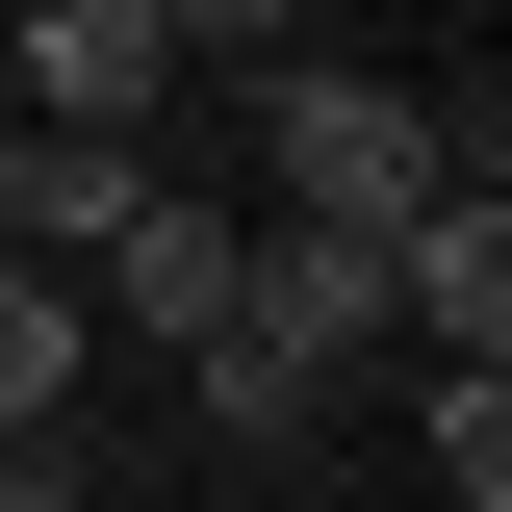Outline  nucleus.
Segmentation results:
<instances>
[{"mask_svg": "<svg viewBox=\"0 0 512 512\" xmlns=\"http://www.w3.org/2000/svg\"><path fill=\"white\" fill-rule=\"evenodd\" d=\"M180 359H205V410H231V436H282L308 384L384 359V231H231V308H205Z\"/></svg>", "mask_w": 512, "mask_h": 512, "instance_id": "f257e3e1", "label": "nucleus"}, {"mask_svg": "<svg viewBox=\"0 0 512 512\" xmlns=\"http://www.w3.org/2000/svg\"><path fill=\"white\" fill-rule=\"evenodd\" d=\"M436 180H461V128L410 77H282V231H410Z\"/></svg>", "mask_w": 512, "mask_h": 512, "instance_id": "f03ea898", "label": "nucleus"}, {"mask_svg": "<svg viewBox=\"0 0 512 512\" xmlns=\"http://www.w3.org/2000/svg\"><path fill=\"white\" fill-rule=\"evenodd\" d=\"M384 333H436V359H512V205L436 180L410 231H384Z\"/></svg>", "mask_w": 512, "mask_h": 512, "instance_id": "7ed1b4c3", "label": "nucleus"}, {"mask_svg": "<svg viewBox=\"0 0 512 512\" xmlns=\"http://www.w3.org/2000/svg\"><path fill=\"white\" fill-rule=\"evenodd\" d=\"M180 52H154V0H26V103L0 128H154Z\"/></svg>", "mask_w": 512, "mask_h": 512, "instance_id": "20e7f679", "label": "nucleus"}, {"mask_svg": "<svg viewBox=\"0 0 512 512\" xmlns=\"http://www.w3.org/2000/svg\"><path fill=\"white\" fill-rule=\"evenodd\" d=\"M103 308H128V333H205V308H231V205H180V180H154V205L103 231Z\"/></svg>", "mask_w": 512, "mask_h": 512, "instance_id": "39448f33", "label": "nucleus"}, {"mask_svg": "<svg viewBox=\"0 0 512 512\" xmlns=\"http://www.w3.org/2000/svg\"><path fill=\"white\" fill-rule=\"evenodd\" d=\"M77 359H103V308H77L52 256H0V436H52V410H77Z\"/></svg>", "mask_w": 512, "mask_h": 512, "instance_id": "423d86ee", "label": "nucleus"}, {"mask_svg": "<svg viewBox=\"0 0 512 512\" xmlns=\"http://www.w3.org/2000/svg\"><path fill=\"white\" fill-rule=\"evenodd\" d=\"M154 52H180V77H256V52H282V0H154Z\"/></svg>", "mask_w": 512, "mask_h": 512, "instance_id": "0eeeda50", "label": "nucleus"}, {"mask_svg": "<svg viewBox=\"0 0 512 512\" xmlns=\"http://www.w3.org/2000/svg\"><path fill=\"white\" fill-rule=\"evenodd\" d=\"M0 512H103V487H77V461H52V436H26V461H0Z\"/></svg>", "mask_w": 512, "mask_h": 512, "instance_id": "6e6552de", "label": "nucleus"}, {"mask_svg": "<svg viewBox=\"0 0 512 512\" xmlns=\"http://www.w3.org/2000/svg\"><path fill=\"white\" fill-rule=\"evenodd\" d=\"M0 461H26V436H0Z\"/></svg>", "mask_w": 512, "mask_h": 512, "instance_id": "1a4fd4ad", "label": "nucleus"}]
</instances>
